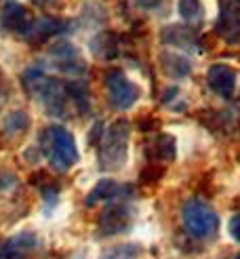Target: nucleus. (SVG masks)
I'll return each instance as SVG.
<instances>
[{
  "label": "nucleus",
  "mask_w": 240,
  "mask_h": 259,
  "mask_svg": "<svg viewBox=\"0 0 240 259\" xmlns=\"http://www.w3.org/2000/svg\"><path fill=\"white\" fill-rule=\"evenodd\" d=\"M129 137L131 126L124 118L114 120L99 139V166L101 171H120L129 158Z\"/></svg>",
  "instance_id": "f257e3e1"
},
{
  "label": "nucleus",
  "mask_w": 240,
  "mask_h": 259,
  "mask_svg": "<svg viewBox=\"0 0 240 259\" xmlns=\"http://www.w3.org/2000/svg\"><path fill=\"white\" fill-rule=\"evenodd\" d=\"M23 87L40 103H44L49 114H53V116L66 114L68 99H70L68 84L51 78V76H46L38 68H30L28 72H23Z\"/></svg>",
  "instance_id": "f03ea898"
},
{
  "label": "nucleus",
  "mask_w": 240,
  "mask_h": 259,
  "mask_svg": "<svg viewBox=\"0 0 240 259\" xmlns=\"http://www.w3.org/2000/svg\"><path fill=\"white\" fill-rule=\"evenodd\" d=\"M40 148L55 171L66 173L78 162V148L66 126L53 124L40 133Z\"/></svg>",
  "instance_id": "7ed1b4c3"
},
{
  "label": "nucleus",
  "mask_w": 240,
  "mask_h": 259,
  "mask_svg": "<svg viewBox=\"0 0 240 259\" xmlns=\"http://www.w3.org/2000/svg\"><path fill=\"white\" fill-rule=\"evenodd\" d=\"M183 226L192 238H211L219 228V217L207 202L192 198L183 204Z\"/></svg>",
  "instance_id": "20e7f679"
},
{
  "label": "nucleus",
  "mask_w": 240,
  "mask_h": 259,
  "mask_svg": "<svg viewBox=\"0 0 240 259\" xmlns=\"http://www.w3.org/2000/svg\"><path fill=\"white\" fill-rule=\"evenodd\" d=\"M106 87H108V95H110L112 106L116 110H129L139 99V87L131 78H126V74H122L120 70L108 72Z\"/></svg>",
  "instance_id": "39448f33"
},
{
  "label": "nucleus",
  "mask_w": 240,
  "mask_h": 259,
  "mask_svg": "<svg viewBox=\"0 0 240 259\" xmlns=\"http://www.w3.org/2000/svg\"><path fill=\"white\" fill-rule=\"evenodd\" d=\"M49 63L53 70L63 74H84L86 72V61L82 59L80 51L68 40H59L49 49Z\"/></svg>",
  "instance_id": "423d86ee"
},
{
  "label": "nucleus",
  "mask_w": 240,
  "mask_h": 259,
  "mask_svg": "<svg viewBox=\"0 0 240 259\" xmlns=\"http://www.w3.org/2000/svg\"><path fill=\"white\" fill-rule=\"evenodd\" d=\"M215 30L225 42H240V0H221Z\"/></svg>",
  "instance_id": "0eeeda50"
},
{
  "label": "nucleus",
  "mask_w": 240,
  "mask_h": 259,
  "mask_svg": "<svg viewBox=\"0 0 240 259\" xmlns=\"http://www.w3.org/2000/svg\"><path fill=\"white\" fill-rule=\"evenodd\" d=\"M133 224V209L126 204H110L99 217V232L104 236L122 234Z\"/></svg>",
  "instance_id": "6e6552de"
},
{
  "label": "nucleus",
  "mask_w": 240,
  "mask_h": 259,
  "mask_svg": "<svg viewBox=\"0 0 240 259\" xmlns=\"http://www.w3.org/2000/svg\"><path fill=\"white\" fill-rule=\"evenodd\" d=\"M236 70L227 63H213V66L207 70V84L213 91L215 95L219 97H232L236 91Z\"/></svg>",
  "instance_id": "1a4fd4ad"
},
{
  "label": "nucleus",
  "mask_w": 240,
  "mask_h": 259,
  "mask_svg": "<svg viewBox=\"0 0 240 259\" xmlns=\"http://www.w3.org/2000/svg\"><path fill=\"white\" fill-rule=\"evenodd\" d=\"M38 244H40V240H38L36 234H32V232H21V234H15L3 242V247H0V259H25L30 253L36 251Z\"/></svg>",
  "instance_id": "9d476101"
},
{
  "label": "nucleus",
  "mask_w": 240,
  "mask_h": 259,
  "mask_svg": "<svg viewBox=\"0 0 240 259\" xmlns=\"http://www.w3.org/2000/svg\"><path fill=\"white\" fill-rule=\"evenodd\" d=\"M32 19L34 17L19 3H7L0 11V28L7 32H17L19 36L28 30Z\"/></svg>",
  "instance_id": "9b49d317"
},
{
  "label": "nucleus",
  "mask_w": 240,
  "mask_h": 259,
  "mask_svg": "<svg viewBox=\"0 0 240 259\" xmlns=\"http://www.w3.org/2000/svg\"><path fill=\"white\" fill-rule=\"evenodd\" d=\"M63 30H66L63 21H59L55 17H40V19H32L28 30L21 34V38H25V40H30V42H38V40H44V38L57 36Z\"/></svg>",
  "instance_id": "f8f14e48"
},
{
  "label": "nucleus",
  "mask_w": 240,
  "mask_h": 259,
  "mask_svg": "<svg viewBox=\"0 0 240 259\" xmlns=\"http://www.w3.org/2000/svg\"><path fill=\"white\" fill-rule=\"evenodd\" d=\"M160 38H162V42L175 45V47H194L196 45V32L189 28V25H181V23H171L167 28H162Z\"/></svg>",
  "instance_id": "ddd939ff"
},
{
  "label": "nucleus",
  "mask_w": 240,
  "mask_h": 259,
  "mask_svg": "<svg viewBox=\"0 0 240 259\" xmlns=\"http://www.w3.org/2000/svg\"><path fill=\"white\" fill-rule=\"evenodd\" d=\"M160 68L162 72L171 76V78H183L192 70V63L187 57L177 55V53H162L160 55Z\"/></svg>",
  "instance_id": "4468645a"
},
{
  "label": "nucleus",
  "mask_w": 240,
  "mask_h": 259,
  "mask_svg": "<svg viewBox=\"0 0 240 259\" xmlns=\"http://www.w3.org/2000/svg\"><path fill=\"white\" fill-rule=\"evenodd\" d=\"M148 156L152 160L171 162L175 158V139L171 135H158L156 139H152L148 146Z\"/></svg>",
  "instance_id": "2eb2a0df"
},
{
  "label": "nucleus",
  "mask_w": 240,
  "mask_h": 259,
  "mask_svg": "<svg viewBox=\"0 0 240 259\" xmlns=\"http://www.w3.org/2000/svg\"><path fill=\"white\" fill-rule=\"evenodd\" d=\"M122 190H124V188H122V186H118L114 179H101L99 184L91 190V194L86 196V204H95V202H99V200L116 198Z\"/></svg>",
  "instance_id": "dca6fc26"
},
{
  "label": "nucleus",
  "mask_w": 240,
  "mask_h": 259,
  "mask_svg": "<svg viewBox=\"0 0 240 259\" xmlns=\"http://www.w3.org/2000/svg\"><path fill=\"white\" fill-rule=\"evenodd\" d=\"M114 34L106 32V34H99L95 40L91 42V51L99 57V59H114L118 53V42L114 40Z\"/></svg>",
  "instance_id": "f3484780"
},
{
  "label": "nucleus",
  "mask_w": 240,
  "mask_h": 259,
  "mask_svg": "<svg viewBox=\"0 0 240 259\" xmlns=\"http://www.w3.org/2000/svg\"><path fill=\"white\" fill-rule=\"evenodd\" d=\"M28 126H30V116L25 114V112H21V110L11 112L7 118H5V131H7L9 135L23 133Z\"/></svg>",
  "instance_id": "a211bd4d"
},
{
  "label": "nucleus",
  "mask_w": 240,
  "mask_h": 259,
  "mask_svg": "<svg viewBox=\"0 0 240 259\" xmlns=\"http://www.w3.org/2000/svg\"><path fill=\"white\" fill-rule=\"evenodd\" d=\"M177 13H179V17L183 21H198L202 19L205 9H202L200 0H179L177 3Z\"/></svg>",
  "instance_id": "6ab92c4d"
},
{
  "label": "nucleus",
  "mask_w": 240,
  "mask_h": 259,
  "mask_svg": "<svg viewBox=\"0 0 240 259\" xmlns=\"http://www.w3.org/2000/svg\"><path fill=\"white\" fill-rule=\"evenodd\" d=\"M230 234L236 242H240V215H234L230 219Z\"/></svg>",
  "instance_id": "aec40b11"
},
{
  "label": "nucleus",
  "mask_w": 240,
  "mask_h": 259,
  "mask_svg": "<svg viewBox=\"0 0 240 259\" xmlns=\"http://www.w3.org/2000/svg\"><path fill=\"white\" fill-rule=\"evenodd\" d=\"M137 3L141 5L143 9H154V7H158L160 0H137Z\"/></svg>",
  "instance_id": "412c9836"
},
{
  "label": "nucleus",
  "mask_w": 240,
  "mask_h": 259,
  "mask_svg": "<svg viewBox=\"0 0 240 259\" xmlns=\"http://www.w3.org/2000/svg\"><path fill=\"white\" fill-rule=\"evenodd\" d=\"M30 3H34L36 7H46V5H53L55 0H30Z\"/></svg>",
  "instance_id": "4be33fe9"
},
{
  "label": "nucleus",
  "mask_w": 240,
  "mask_h": 259,
  "mask_svg": "<svg viewBox=\"0 0 240 259\" xmlns=\"http://www.w3.org/2000/svg\"><path fill=\"white\" fill-rule=\"evenodd\" d=\"M236 259H240V255H238V257H236Z\"/></svg>",
  "instance_id": "5701e85b"
}]
</instances>
